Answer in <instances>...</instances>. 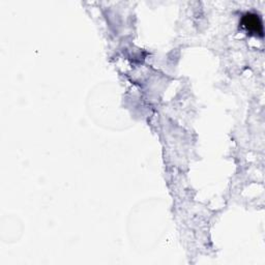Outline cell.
I'll list each match as a JSON object with an SVG mask.
<instances>
[{
	"instance_id": "cell-1",
	"label": "cell",
	"mask_w": 265,
	"mask_h": 265,
	"mask_svg": "<svg viewBox=\"0 0 265 265\" xmlns=\"http://www.w3.org/2000/svg\"><path fill=\"white\" fill-rule=\"evenodd\" d=\"M242 24L245 29L252 33L260 34L263 33V26L261 19L256 14H247L242 19Z\"/></svg>"
}]
</instances>
